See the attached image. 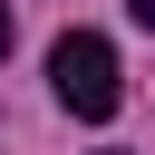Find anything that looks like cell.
<instances>
[{"instance_id": "1", "label": "cell", "mask_w": 155, "mask_h": 155, "mask_svg": "<svg viewBox=\"0 0 155 155\" xmlns=\"http://www.w3.org/2000/svg\"><path fill=\"white\" fill-rule=\"evenodd\" d=\"M48 87H58V107L87 116V126L116 116V97H126V87H116V48H107L97 29H68V39L48 48Z\"/></svg>"}, {"instance_id": "2", "label": "cell", "mask_w": 155, "mask_h": 155, "mask_svg": "<svg viewBox=\"0 0 155 155\" xmlns=\"http://www.w3.org/2000/svg\"><path fill=\"white\" fill-rule=\"evenodd\" d=\"M126 10H136V29H155V0H126Z\"/></svg>"}, {"instance_id": "3", "label": "cell", "mask_w": 155, "mask_h": 155, "mask_svg": "<svg viewBox=\"0 0 155 155\" xmlns=\"http://www.w3.org/2000/svg\"><path fill=\"white\" fill-rule=\"evenodd\" d=\"M0 58H10V0H0Z\"/></svg>"}]
</instances>
